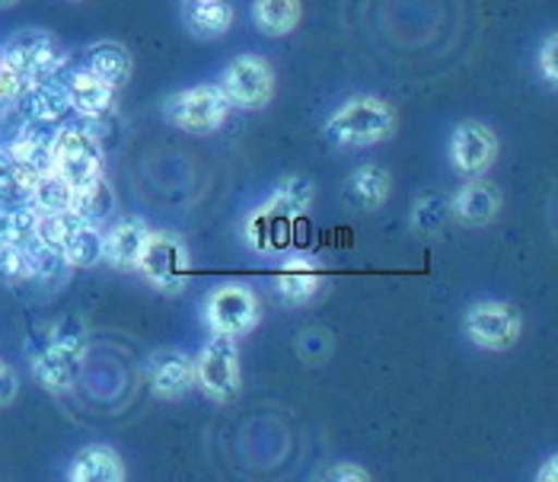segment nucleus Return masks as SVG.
Returning <instances> with one entry per match:
<instances>
[{"label":"nucleus","instance_id":"nucleus-1","mask_svg":"<svg viewBox=\"0 0 558 482\" xmlns=\"http://www.w3.org/2000/svg\"><path fill=\"white\" fill-rule=\"evenodd\" d=\"M86 361V326L81 316H61L51 329L48 339L33 354V374L48 394H64L71 390Z\"/></svg>","mask_w":558,"mask_h":482},{"label":"nucleus","instance_id":"nucleus-20","mask_svg":"<svg viewBox=\"0 0 558 482\" xmlns=\"http://www.w3.org/2000/svg\"><path fill=\"white\" fill-rule=\"evenodd\" d=\"M39 176L23 170L3 147H0V212H16L33 205V182Z\"/></svg>","mask_w":558,"mask_h":482},{"label":"nucleus","instance_id":"nucleus-21","mask_svg":"<svg viewBox=\"0 0 558 482\" xmlns=\"http://www.w3.org/2000/svg\"><path fill=\"white\" fill-rule=\"evenodd\" d=\"M185 23L195 36L202 39H215L223 36L233 23V10L227 0H192L185 10Z\"/></svg>","mask_w":558,"mask_h":482},{"label":"nucleus","instance_id":"nucleus-2","mask_svg":"<svg viewBox=\"0 0 558 482\" xmlns=\"http://www.w3.org/2000/svg\"><path fill=\"white\" fill-rule=\"evenodd\" d=\"M51 170L61 176L74 192L99 182L106 176L102 141L86 129L84 122H64L51 144Z\"/></svg>","mask_w":558,"mask_h":482},{"label":"nucleus","instance_id":"nucleus-12","mask_svg":"<svg viewBox=\"0 0 558 482\" xmlns=\"http://www.w3.org/2000/svg\"><path fill=\"white\" fill-rule=\"evenodd\" d=\"M498 157V137L482 122H463L450 137V160L453 170L463 176H482Z\"/></svg>","mask_w":558,"mask_h":482},{"label":"nucleus","instance_id":"nucleus-15","mask_svg":"<svg viewBox=\"0 0 558 482\" xmlns=\"http://www.w3.org/2000/svg\"><path fill=\"white\" fill-rule=\"evenodd\" d=\"M498 212H501V192H498V185H492L488 179H478V176H473V182H466L450 198V215H457V218L463 220V224H470V227L495 220Z\"/></svg>","mask_w":558,"mask_h":482},{"label":"nucleus","instance_id":"nucleus-39","mask_svg":"<svg viewBox=\"0 0 558 482\" xmlns=\"http://www.w3.org/2000/svg\"><path fill=\"white\" fill-rule=\"evenodd\" d=\"M182 3H192V0H182Z\"/></svg>","mask_w":558,"mask_h":482},{"label":"nucleus","instance_id":"nucleus-33","mask_svg":"<svg viewBox=\"0 0 558 482\" xmlns=\"http://www.w3.org/2000/svg\"><path fill=\"white\" fill-rule=\"evenodd\" d=\"M29 84H33V81H29L23 71H16L13 64L0 61V106H10V103L23 99Z\"/></svg>","mask_w":558,"mask_h":482},{"label":"nucleus","instance_id":"nucleus-29","mask_svg":"<svg viewBox=\"0 0 558 482\" xmlns=\"http://www.w3.org/2000/svg\"><path fill=\"white\" fill-rule=\"evenodd\" d=\"M447 218H450V198L440 195V192H425V195L415 202V208H412V227H415V233H422V237L437 233V230L447 224Z\"/></svg>","mask_w":558,"mask_h":482},{"label":"nucleus","instance_id":"nucleus-5","mask_svg":"<svg viewBox=\"0 0 558 482\" xmlns=\"http://www.w3.org/2000/svg\"><path fill=\"white\" fill-rule=\"evenodd\" d=\"M137 272L157 291H182L189 285V246L167 230L150 233L137 260Z\"/></svg>","mask_w":558,"mask_h":482},{"label":"nucleus","instance_id":"nucleus-17","mask_svg":"<svg viewBox=\"0 0 558 482\" xmlns=\"http://www.w3.org/2000/svg\"><path fill=\"white\" fill-rule=\"evenodd\" d=\"M71 482H122L125 480V463L122 457L106 447V444H89L74 460H71Z\"/></svg>","mask_w":558,"mask_h":482},{"label":"nucleus","instance_id":"nucleus-28","mask_svg":"<svg viewBox=\"0 0 558 482\" xmlns=\"http://www.w3.org/2000/svg\"><path fill=\"white\" fill-rule=\"evenodd\" d=\"M71 202H74V189L54 170H48L33 182V208L36 212H71Z\"/></svg>","mask_w":558,"mask_h":482},{"label":"nucleus","instance_id":"nucleus-35","mask_svg":"<svg viewBox=\"0 0 558 482\" xmlns=\"http://www.w3.org/2000/svg\"><path fill=\"white\" fill-rule=\"evenodd\" d=\"M326 480H332V482H344V480H351V482H364V480H371L367 477V470H361L357 463H336L329 473H326Z\"/></svg>","mask_w":558,"mask_h":482},{"label":"nucleus","instance_id":"nucleus-36","mask_svg":"<svg viewBox=\"0 0 558 482\" xmlns=\"http://www.w3.org/2000/svg\"><path fill=\"white\" fill-rule=\"evenodd\" d=\"M539 480H556V460H549V470L539 473Z\"/></svg>","mask_w":558,"mask_h":482},{"label":"nucleus","instance_id":"nucleus-23","mask_svg":"<svg viewBox=\"0 0 558 482\" xmlns=\"http://www.w3.org/2000/svg\"><path fill=\"white\" fill-rule=\"evenodd\" d=\"M253 20L265 36H288L301 23V0H256Z\"/></svg>","mask_w":558,"mask_h":482},{"label":"nucleus","instance_id":"nucleus-6","mask_svg":"<svg viewBox=\"0 0 558 482\" xmlns=\"http://www.w3.org/2000/svg\"><path fill=\"white\" fill-rule=\"evenodd\" d=\"M230 112V99L220 87H192L185 93H175L167 103V119L182 132H215L223 125Z\"/></svg>","mask_w":558,"mask_h":482},{"label":"nucleus","instance_id":"nucleus-27","mask_svg":"<svg viewBox=\"0 0 558 482\" xmlns=\"http://www.w3.org/2000/svg\"><path fill=\"white\" fill-rule=\"evenodd\" d=\"M288 227V218H281V215H275L271 208H258L250 215L246 220V240H250V246L258 250V253H271V250H278L281 246V230Z\"/></svg>","mask_w":558,"mask_h":482},{"label":"nucleus","instance_id":"nucleus-30","mask_svg":"<svg viewBox=\"0 0 558 482\" xmlns=\"http://www.w3.org/2000/svg\"><path fill=\"white\" fill-rule=\"evenodd\" d=\"M36 218H39V212L33 205L16 208V212H0V243L26 246L36 237Z\"/></svg>","mask_w":558,"mask_h":482},{"label":"nucleus","instance_id":"nucleus-10","mask_svg":"<svg viewBox=\"0 0 558 482\" xmlns=\"http://www.w3.org/2000/svg\"><path fill=\"white\" fill-rule=\"evenodd\" d=\"M51 74L64 84V93L71 99L74 116L96 119V116H109L112 112V106H116V87L106 84L102 77L89 74L84 64H74L71 58H64V64L58 71H51Z\"/></svg>","mask_w":558,"mask_h":482},{"label":"nucleus","instance_id":"nucleus-32","mask_svg":"<svg viewBox=\"0 0 558 482\" xmlns=\"http://www.w3.org/2000/svg\"><path fill=\"white\" fill-rule=\"evenodd\" d=\"M0 281L7 285H26L33 281L29 253L20 243H0Z\"/></svg>","mask_w":558,"mask_h":482},{"label":"nucleus","instance_id":"nucleus-24","mask_svg":"<svg viewBox=\"0 0 558 482\" xmlns=\"http://www.w3.org/2000/svg\"><path fill=\"white\" fill-rule=\"evenodd\" d=\"M71 212H74V218L84 220V224H93V227H99L102 220L116 212V195H112V189H109L106 176H102L99 182H93V185H86V189H77V192H74Z\"/></svg>","mask_w":558,"mask_h":482},{"label":"nucleus","instance_id":"nucleus-13","mask_svg":"<svg viewBox=\"0 0 558 482\" xmlns=\"http://www.w3.org/2000/svg\"><path fill=\"white\" fill-rule=\"evenodd\" d=\"M147 381H150V390L160 399H179L195 384V361L185 351H154L150 364H147Z\"/></svg>","mask_w":558,"mask_h":482},{"label":"nucleus","instance_id":"nucleus-37","mask_svg":"<svg viewBox=\"0 0 558 482\" xmlns=\"http://www.w3.org/2000/svg\"><path fill=\"white\" fill-rule=\"evenodd\" d=\"M13 3H20V0H0V7H13Z\"/></svg>","mask_w":558,"mask_h":482},{"label":"nucleus","instance_id":"nucleus-26","mask_svg":"<svg viewBox=\"0 0 558 482\" xmlns=\"http://www.w3.org/2000/svg\"><path fill=\"white\" fill-rule=\"evenodd\" d=\"M26 253H29V268H33V281H45V285H58L68 278L71 265L64 260V250L61 246H48L43 240H29L26 243Z\"/></svg>","mask_w":558,"mask_h":482},{"label":"nucleus","instance_id":"nucleus-8","mask_svg":"<svg viewBox=\"0 0 558 482\" xmlns=\"http://www.w3.org/2000/svg\"><path fill=\"white\" fill-rule=\"evenodd\" d=\"M64 48L61 43L45 33V29H20L10 43L3 45V61L13 64L16 71H23L29 81L48 77L51 71H58L64 64Z\"/></svg>","mask_w":558,"mask_h":482},{"label":"nucleus","instance_id":"nucleus-7","mask_svg":"<svg viewBox=\"0 0 558 482\" xmlns=\"http://www.w3.org/2000/svg\"><path fill=\"white\" fill-rule=\"evenodd\" d=\"M256 294L243 285H220L211 291L208 304H205V320L215 333L223 336H246L258 326Z\"/></svg>","mask_w":558,"mask_h":482},{"label":"nucleus","instance_id":"nucleus-19","mask_svg":"<svg viewBox=\"0 0 558 482\" xmlns=\"http://www.w3.org/2000/svg\"><path fill=\"white\" fill-rule=\"evenodd\" d=\"M84 68L102 77L106 84L119 87L131 77V55L122 43H93L84 51Z\"/></svg>","mask_w":558,"mask_h":482},{"label":"nucleus","instance_id":"nucleus-18","mask_svg":"<svg viewBox=\"0 0 558 482\" xmlns=\"http://www.w3.org/2000/svg\"><path fill=\"white\" fill-rule=\"evenodd\" d=\"M389 189H392V179L384 167H361L348 176L344 182V202L357 212H374L380 208L389 198Z\"/></svg>","mask_w":558,"mask_h":482},{"label":"nucleus","instance_id":"nucleus-16","mask_svg":"<svg viewBox=\"0 0 558 482\" xmlns=\"http://www.w3.org/2000/svg\"><path fill=\"white\" fill-rule=\"evenodd\" d=\"M275 294L288 304H306L310 298H316L319 285H323V268L313 260H288L275 275H271Z\"/></svg>","mask_w":558,"mask_h":482},{"label":"nucleus","instance_id":"nucleus-31","mask_svg":"<svg viewBox=\"0 0 558 482\" xmlns=\"http://www.w3.org/2000/svg\"><path fill=\"white\" fill-rule=\"evenodd\" d=\"M81 220L74 218V212H39L36 218V240H43L48 246H64V240L71 237V230Z\"/></svg>","mask_w":558,"mask_h":482},{"label":"nucleus","instance_id":"nucleus-3","mask_svg":"<svg viewBox=\"0 0 558 482\" xmlns=\"http://www.w3.org/2000/svg\"><path fill=\"white\" fill-rule=\"evenodd\" d=\"M396 132L392 106L377 96H354L326 122V137L336 147H371Z\"/></svg>","mask_w":558,"mask_h":482},{"label":"nucleus","instance_id":"nucleus-11","mask_svg":"<svg viewBox=\"0 0 558 482\" xmlns=\"http://www.w3.org/2000/svg\"><path fill=\"white\" fill-rule=\"evenodd\" d=\"M466 336L478 349H511L520 339V313L511 304H498V301L475 304L466 313Z\"/></svg>","mask_w":558,"mask_h":482},{"label":"nucleus","instance_id":"nucleus-9","mask_svg":"<svg viewBox=\"0 0 558 482\" xmlns=\"http://www.w3.org/2000/svg\"><path fill=\"white\" fill-rule=\"evenodd\" d=\"M220 89L230 99V106L240 109H262L268 106L271 93H275V74L262 58H236L233 64H227V71L220 74Z\"/></svg>","mask_w":558,"mask_h":482},{"label":"nucleus","instance_id":"nucleus-14","mask_svg":"<svg viewBox=\"0 0 558 482\" xmlns=\"http://www.w3.org/2000/svg\"><path fill=\"white\" fill-rule=\"evenodd\" d=\"M150 230L144 220H119L112 224L106 233H102V260L119 268V272H131L137 268V260L144 253V243H147Z\"/></svg>","mask_w":558,"mask_h":482},{"label":"nucleus","instance_id":"nucleus-22","mask_svg":"<svg viewBox=\"0 0 558 482\" xmlns=\"http://www.w3.org/2000/svg\"><path fill=\"white\" fill-rule=\"evenodd\" d=\"M313 195H316V185H313L306 176H284V179L278 182V189H275V195L265 202V208H271L275 215L291 220L310 208Z\"/></svg>","mask_w":558,"mask_h":482},{"label":"nucleus","instance_id":"nucleus-38","mask_svg":"<svg viewBox=\"0 0 558 482\" xmlns=\"http://www.w3.org/2000/svg\"><path fill=\"white\" fill-rule=\"evenodd\" d=\"M0 61H3V45H0Z\"/></svg>","mask_w":558,"mask_h":482},{"label":"nucleus","instance_id":"nucleus-34","mask_svg":"<svg viewBox=\"0 0 558 482\" xmlns=\"http://www.w3.org/2000/svg\"><path fill=\"white\" fill-rule=\"evenodd\" d=\"M539 74L546 77V84L558 81V36H549L539 48Z\"/></svg>","mask_w":558,"mask_h":482},{"label":"nucleus","instance_id":"nucleus-25","mask_svg":"<svg viewBox=\"0 0 558 482\" xmlns=\"http://www.w3.org/2000/svg\"><path fill=\"white\" fill-rule=\"evenodd\" d=\"M61 250H64V260L71 268H93V265L102 263V230L81 220Z\"/></svg>","mask_w":558,"mask_h":482},{"label":"nucleus","instance_id":"nucleus-4","mask_svg":"<svg viewBox=\"0 0 558 482\" xmlns=\"http://www.w3.org/2000/svg\"><path fill=\"white\" fill-rule=\"evenodd\" d=\"M195 381L202 394L211 396L215 402H230L240 394V349L236 336L215 333V339L202 349L195 361Z\"/></svg>","mask_w":558,"mask_h":482}]
</instances>
